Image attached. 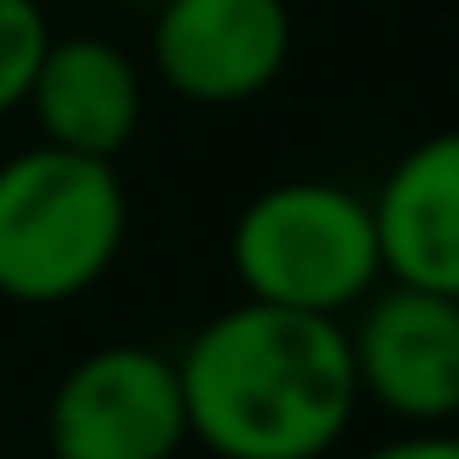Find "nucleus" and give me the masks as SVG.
Returning a JSON list of instances; mask_svg holds the SVG:
<instances>
[{
  "label": "nucleus",
  "instance_id": "obj_9",
  "mask_svg": "<svg viewBox=\"0 0 459 459\" xmlns=\"http://www.w3.org/2000/svg\"><path fill=\"white\" fill-rule=\"evenodd\" d=\"M47 41H53V30H47L41 0H0V117L30 100Z\"/></svg>",
  "mask_w": 459,
  "mask_h": 459
},
{
  "label": "nucleus",
  "instance_id": "obj_4",
  "mask_svg": "<svg viewBox=\"0 0 459 459\" xmlns=\"http://www.w3.org/2000/svg\"><path fill=\"white\" fill-rule=\"evenodd\" d=\"M192 442L175 355L105 343L58 378L47 402L53 459H175Z\"/></svg>",
  "mask_w": 459,
  "mask_h": 459
},
{
  "label": "nucleus",
  "instance_id": "obj_5",
  "mask_svg": "<svg viewBox=\"0 0 459 459\" xmlns=\"http://www.w3.org/2000/svg\"><path fill=\"white\" fill-rule=\"evenodd\" d=\"M349 332L355 384L372 407L419 430L459 419V303L419 285H378L360 297Z\"/></svg>",
  "mask_w": 459,
  "mask_h": 459
},
{
  "label": "nucleus",
  "instance_id": "obj_10",
  "mask_svg": "<svg viewBox=\"0 0 459 459\" xmlns=\"http://www.w3.org/2000/svg\"><path fill=\"white\" fill-rule=\"evenodd\" d=\"M360 459H459V430H407L367 448Z\"/></svg>",
  "mask_w": 459,
  "mask_h": 459
},
{
  "label": "nucleus",
  "instance_id": "obj_11",
  "mask_svg": "<svg viewBox=\"0 0 459 459\" xmlns=\"http://www.w3.org/2000/svg\"><path fill=\"white\" fill-rule=\"evenodd\" d=\"M454 425H459V419H454Z\"/></svg>",
  "mask_w": 459,
  "mask_h": 459
},
{
  "label": "nucleus",
  "instance_id": "obj_3",
  "mask_svg": "<svg viewBox=\"0 0 459 459\" xmlns=\"http://www.w3.org/2000/svg\"><path fill=\"white\" fill-rule=\"evenodd\" d=\"M250 303L343 320L378 291L384 256L372 204L337 180H280L238 210L227 238Z\"/></svg>",
  "mask_w": 459,
  "mask_h": 459
},
{
  "label": "nucleus",
  "instance_id": "obj_7",
  "mask_svg": "<svg viewBox=\"0 0 459 459\" xmlns=\"http://www.w3.org/2000/svg\"><path fill=\"white\" fill-rule=\"evenodd\" d=\"M23 105L41 123V146L117 163L140 134L146 82L134 58L105 35H53Z\"/></svg>",
  "mask_w": 459,
  "mask_h": 459
},
{
  "label": "nucleus",
  "instance_id": "obj_6",
  "mask_svg": "<svg viewBox=\"0 0 459 459\" xmlns=\"http://www.w3.org/2000/svg\"><path fill=\"white\" fill-rule=\"evenodd\" d=\"M152 65L186 105H245L291 65L285 0H163Z\"/></svg>",
  "mask_w": 459,
  "mask_h": 459
},
{
  "label": "nucleus",
  "instance_id": "obj_2",
  "mask_svg": "<svg viewBox=\"0 0 459 459\" xmlns=\"http://www.w3.org/2000/svg\"><path fill=\"white\" fill-rule=\"evenodd\" d=\"M128 238L117 163L30 146L0 163V297L58 308L111 273Z\"/></svg>",
  "mask_w": 459,
  "mask_h": 459
},
{
  "label": "nucleus",
  "instance_id": "obj_8",
  "mask_svg": "<svg viewBox=\"0 0 459 459\" xmlns=\"http://www.w3.org/2000/svg\"><path fill=\"white\" fill-rule=\"evenodd\" d=\"M367 204L384 280L459 303V128L419 140Z\"/></svg>",
  "mask_w": 459,
  "mask_h": 459
},
{
  "label": "nucleus",
  "instance_id": "obj_1",
  "mask_svg": "<svg viewBox=\"0 0 459 459\" xmlns=\"http://www.w3.org/2000/svg\"><path fill=\"white\" fill-rule=\"evenodd\" d=\"M175 372L192 442L215 459H325L360 407L343 320L250 297L204 320Z\"/></svg>",
  "mask_w": 459,
  "mask_h": 459
}]
</instances>
